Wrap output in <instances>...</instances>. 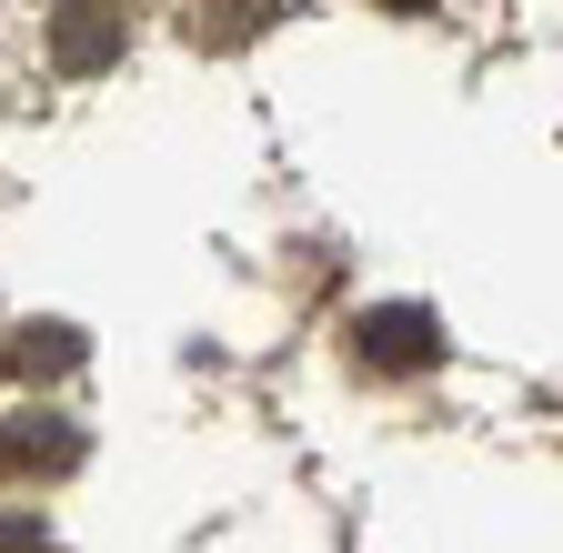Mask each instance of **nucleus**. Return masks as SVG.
I'll return each mask as SVG.
<instances>
[{"label": "nucleus", "instance_id": "1", "mask_svg": "<svg viewBox=\"0 0 563 553\" xmlns=\"http://www.w3.org/2000/svg\"><path fill=\"white\" fill-rule=\"evenodd\" d=\"M352 363H363V373H422V363H443V322L422 302L352 312Z\"/></svg>", "mask_w": 563, "mask_h": 553}, {"label": "nucleus", "instance_id": "2", "mask_svg": "<svg viewBox=\"0 0 563 553\" xmlns=\"http://www.w3.org/2000/svg\"><path fill=\"white\" fill-rule=\"evenodd\" d=\"M121 11H111V0H60V21H51V60H60V71L70 81H91V71H111V60H121Z\"/></svg>", "mask_w": 563, "mask_h": 553}, {"label": "nucleus", "instance_id": "5", "mask_svg": "<svg viewBox=\"0 0 563 553\" xmlns=\"http://www.w3.org/2000/svg\"><path fill=\"white\" fill-rule=\"evenodd\" d=\"M0 553H51V543H41V523H21V513H11V523H0Z\"/></svg>", "mask_w": 563, "mask_h": 553}, {"label": "nucleus", "instance_id": "3", "mask_svg": "<svg viewBox=\"0 0 563 553\" xmlns=\"http://www.w3.org/2000/svg\"><path fill=\"white\" fill-rule=\"evenodd\" d=\"M0 463L11 473H70L81 463V423H60V412H11V423H0Z\"/></svg>", "mask_w": 563, "mask_h": 553}, {"label": "nucleus", "instance_id": "4", "mask_svg": "<svg viewBox=\"0 0 563 553\" xmlns=\"http://www.w3.org/2000/svg\"><path fill=\"white\" fill-rule=\"evenodd\" d=\"M70 363H81V332H70V322H21V332H11V373H21V383H51V373H70Z\"/></svg>", "mask_w": 563, "mask_h": 553}, {"label": "nucleus", "instance_id": "6", "mask_svg": "<svg viewBox=\"0 0 563 553\" xmlns=\"http://www.w3.org/2000/svg\"><path fill=\"white\" fill-rule=\"evenodd\" d=\"M383 11H433V0H383Z\"/></svg>", "mask_w": 563, "mask_h": 553}]
</instances>
